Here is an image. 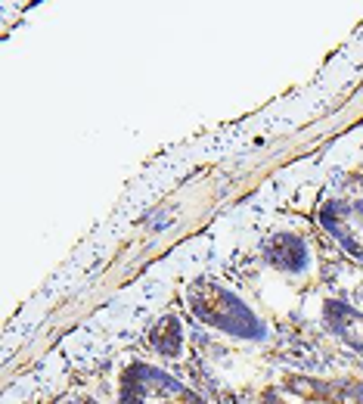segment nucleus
I'll use <instances>...</instances> for the list:
<instances>
[{"label":"nucleus","mask_w":363,"mask_h":404,"mask_svg":"<svg viewBox=\"0 0 363 404\" xmlns=\"http://www.w3.org/2000/svg\"><path fill=\"white\" fill-rule=\"evenodd\" d=\"M348 336H351L354 342H360V345H363V320H354V323H351V330H348Z\"/></svg>","instance_id":"nucleus-1"},{"label":"nucleus","mask_w":363,"mask_h":404,"mask_svg":"<svg viewBox=\"0 0 363 404\" xmlns=\"http://www.w3.org/2000/svg\"><path fill=\"white\" fill-rule=\"evenodd\" d=\"M292 389H298L301 395H313V386L307 379H292Z\"/></svg>","instance_id":"nucleus-2"},{"label":"nucleus","mask_w":363,"mask_h":404,"mask_svg":"<svg viewBox=\"0 0 363 404\" xmlns=\"http://www.w3.org/2000/svg\"><path fill=\"white\" fill-rule=\"evenodd\" d=\"M279 398H282V401H286V404H301V398H298V395H292V392H282Z\"/></svg>","instance_id":"nucleus-3"},{"label":"nucleus","mask_w":363,"mask_h":404,"mask_svg":"<svg viewBox=\"0 0 363 404\" xmlns=\"http://www.w3.org/2000/svg\"><path fill=\"white\" fill-rule=\"evenodd\" d=\"M360 354H363V345H360Z\"/></svg>","instance_id":"nucleus-4"}]
</instances>
